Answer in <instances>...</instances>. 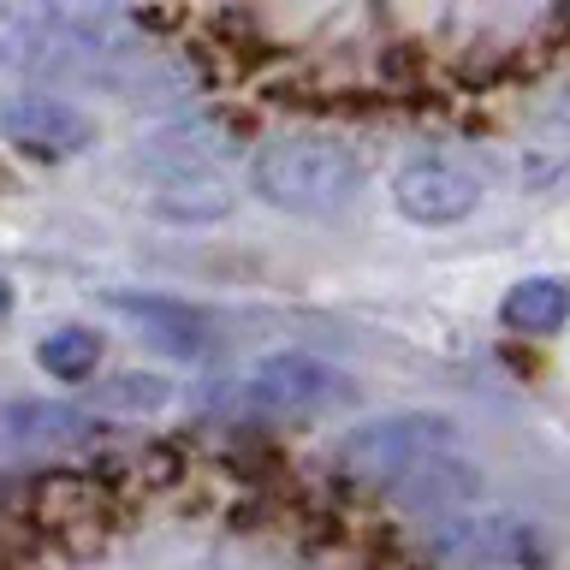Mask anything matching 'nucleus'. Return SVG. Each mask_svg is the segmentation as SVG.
I'll return each mask as SVG.
<instances>
[{
    "label": "nucleus",
    "mask_w": 570,
    "mask_h": 570,
    "mask_svg": "<svg viewBox=\"0 0 570 570\" xmlns=\"http://www.w3.org/2000/svg\"><path fill=\"white\" fill-rule=\"evenodd\" d=\"M131 0H0V60L30 78H89L125 53Z\"/></svg>",
    "instance_id": "1"
},
{
    "label": "nucleus",
    "mask_w": 570,
    "mask_h": 570,
    "mask_svg": "<svg viewBox=\"0 0 570 570\" xmlns=\"http://www.w3.org/2000/svg\"><path fill=\"white\" fill-rule=\"evenodd\" d=\"M249 190L285 214H345L363 190V160L327 131H279L249 160Z\"/></svg>",
    "instance_id": "2"
},
{
    "label": "nucleus",
    "mask_w": 570,
    "mask_h": 570,
    "mask_svg": "<svg viewBox=\"0 0 570 570\" xmlns=\"http://www.w3.org/2000/svg\"><path fill=\"white\" fill-rule=\"evenodd\" d=\"M452 452V422L428 410H399V416L363 422L338 440V470L363 488H404L416 470Z\"/></svg>",
    "instance_id": "3"
},
{
    "label": "nucleus",
    "mask_w": 570,
    "mask_h": 570,
    "mask_svg": "<svg viewBox=\"0 0 570 570\" xmlns=\"http://www.w3.org/2000/svg\"><path fill=\"white\" fill-rule=\"evenodd\" d=\"M142 185H149V208L167 220H220L232 208L220 149H208L196 131H160L142 155Z\"/></svg>",
    "instance_id": "4"
},
{
    "label": "nucleus",
    "mask_w": 570,
    "mask_h": 570,
    "mask_svg": "<svg viewBox=\"0 0 570 570\" xmlns=\"http://www.w3.org/2000/svg\"><path fill=\"white\" fill-rule=\"evenodd\" d=\"M345 392H351L345 374H338L327 356L274 351V356H262V363L244 374L238 410L256 416V422H309V416H321V410H333Z\"/></svg>",
    "instance_id": "5"
},
{
    "label": "nucleus",
    "mask_w": 570,
    "mask_h": 570,
    "mask_svg": "<svg viewBox=\"0 0 570 570\" xmlns=\"http://www.w3.org/2000/svg\"><path fill=\"white\" fill-rule=\"evenodd\" d=\"M392 203L416 226H458L481 203V173L452 149H416L392 173Z\"/></svg>",
    "instance_id": "6"
},
{
    "label": "nucleus",
    "mask_w": 570,
    "mask_h": 570,
    "mask_svg": "<svg viewBox=\"0 0 570 570\" xmlns=\"http://www.w3.org/2000/svg\"><path fill=\"white\" fill-rule=\"evenodd\" d=\"M0 137H7L24 160L60 167V160H78L89 142H96V119H89L83 107H71L66 96L30 89V96L0 101Z\"/></svg>",
    "instance_id": "7"
},
{
    "label": "nucleus",
    "mask_w": 570,
    "mask_h": 570,
    "mask_svg": "<svg viewBox=\"0 0 570 570\" xmlns=\"http://www.w3.org/2000/svg\"><path fill=\"white\" fill-rule=\"evenodd\" d=\"M434 552L458 570H529L541 564V534L529 517L511 511H481V517H452L434 534Z\"/></svg>",
    "instance_id": "8"
},
{
    "label": "nucleus",
    "mask_w": 570,
    "mask_h": 570,
    "mask_svg": "<svg viewBox=\"0 0 570 570\" xmlns=\"http://www.w3.org/2000/svg\"><path fill=\"white\" fill-rule=\"evenodd\" d=\"M107 309L131 315L155 345H167L173 356H203L208 351V315L173 297H137V292H107Z\"/></svg>",
    "instance_id": "9"
},
{
    "label": "nucleus",
    "mask_w": 570,
    "mask_h": 570,
    "mask_svg": "<svg viewBox=\"0 0 570 570\" xmlns=\"http://www.w3.org/2000/svg\"><path fill=\"white\" fill-rule=\"evenodd\" d=\"M564 315H570V297H564V285L552 279V274L517 279L511 292H505V303H499V321H505L511 333H534V338L559 333Z\"/></svg>",
    "instance_id": "10"
},
{
    "label": "nucleus",
    "mask_w": 570,
    "mask_h": 570,
    "mask_svg": "<svg viewBox=\"0 0 570 570\" xmlns=\"http://www.w3.org/2000/svg\"><path fill=\"white\" fill-rule=\"evenodd\" d=\"M0 428L18 440H83L96 422L83 410H66V404H7L0 410Z\"/></svg>",
    "instance_id": "11"
},
{
    "label": "nucleus",
    "mask_w": 570,
    "mask_h": 570,
    "mask_svg": "<svg viewBox=\"0 0 570 570\" xmlns=\"http://www.w3.org/2000/svg\"><path fill=\"white\" fill-rule=\"evenodd\" d=\"M173 399V381L167 374H114V381H101L96 392H89V404L96 410H114V416H149V410H160Z\"/></svg>",
    "instance_id": "12"
},
{
    "label": "nucleus",
    "mask_w": 570,
    "mask_h": 570,
    "mask_svg": "<svg viewBox=\"0 0 570 570\" xmlns=\"http://www.w3.org/2000/svg\"><path fill=\"white\" fill-rule=\"evenodd\" d=\"M36 363H42L53 381H89L96 363H101V338L89 327H60V333H48L42 345H36Z\"/></svg>",
    "instance_id": "13"
},
{
    "label": "nucleus",
    "mask_w": 570,
    "mask_h": 570,
    "mask_svg": "<svg viewBox=\"0 0 570 570\" xmlns=\"http://www.w3.org/2000/svg\"><path fill=\"white\" fill-rule=\"evenodd\" d=\"M12 309V292H7V279H0V315H7Z\"/></svg>",
    "instance_id": "14"
}]
</instances>
